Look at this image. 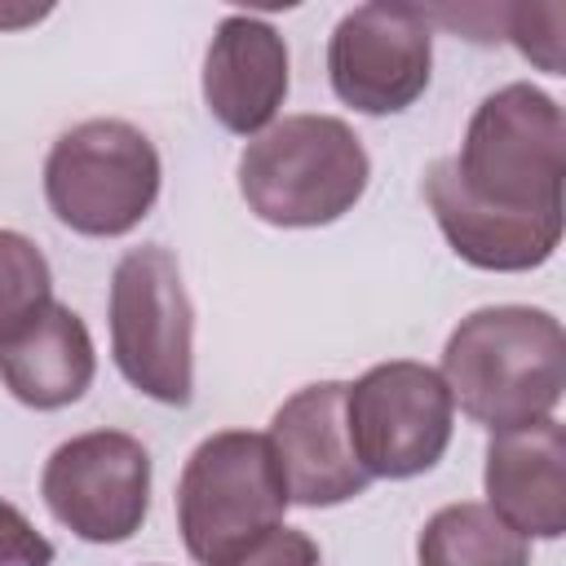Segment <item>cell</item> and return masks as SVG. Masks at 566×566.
I'll use <instances>...</instances> for the list:
<instances>
[{"label":"cell","instance_id":"1","mask_svg":"<svg viewBox=\"0 0 566 566\" xmlns=\"http://www.w3.org/2000/svg\"><path fill=\"white\" fill-rule=\"evenodd\" d=\"M562 106L531 84H504L473 111L460 155L424 168L420 190L460 261L513 274L562 243Z\"/></svg>","mask_w":566,"mask_h":566},{"label":"cell","instance_id":"2","mask_svg":"<svg viewBox=\"0 0 566 566\" xmlns=\"http://www.w3.org/2000/svg\"><path fill=\"white\" fill-rule=\"evenodd\" d=\"M451 402L491 433L548 420L566 389V336L548 310L486 305L460 318L442 349Z\"/></svg>","mask_w":566,"mask_h":566},{"label":"cell","instance_id":"3","mask_svg":"<svg viewBox=\"0 0 566 566\" xmlns=\"http://www.w3.org/2000/svg\"><path fill=\"white\" fill-rule=\"evenodd\" d=\"M371 164L336 115H287L239 155V195L270 226H332L367 190Z\"/></svg>","mask_w":566,"mask_h":566},{"label":"cell","instance_id":"4","mask_svg":"<svg viewBox=\"0 0 566 566\" xmlns=\"http://www.w3.org/2000/svg\"><path fill=\"white\" fill-rule=\"evenodd\" d=\"M287 491L265 433L226 429L203 438L177 482V526L199 566H230L283 526Z\"/></svg>","mask_w":566,"mask_h":566},{"label":"cell","instance_id":"5","mask_svg":"<svg viewBox=\"0 0 566 566\" xmlns=\"http://www.w3.org/2000/svg\"><path fill=\"white\" fill-rule=\"evenodd\" d=\"M195 310L181 265L168 248L146 243L119 256L111 274V354L119 376L164 407L195 398Z\"/></svg>","mask_w":566,"mask_h":566},{"label":"cell","instance_id":"6","mask_svg":"<svg viewBox=\"0 0 566 566\" xmlns=\"http://www.w3.org/2000/svg\"><path fill=\"white\" fill-rule=\"evenodd\" d=\"M159 195V150L128 119H84L44 159V199L62 226L88 239L128 234Z\"/></svg>","mask_w":566,"mask_h":566},{"label":"cell","instance_id":"7","mask_svg":"<svg viewBox=\"0 0 566 566\" xmlns=\"http://www.w3.org/2000/svg\"><path fill=\"white\" fill-rule=\"evenodd\" d=\"M451 394L424 363H380L345 385V429L371 478H416L451 442Z\"/></svg>","mask_w":566,"mask_h":566},{"label":"cell","instance_id":"8","mask_svg":"<svg viewBox=\"0 0 566 566\" xmlns=\"http://www.w3.org/2000/svg\"><path fill=\"white\" fill-rule=\"evenodd\" d=\"M40 495L71 535L88 544H119L142 531L150 509V455L119 429L80 433L49 455Z\"/></svg>","mask_w":566,"mask_h":566},{"label":"cell","instance_id":"9","mask_svg":"<svg viewBox=\"0 0 566 566\" xmlns=\"http://www.w3.org/2000/svg\"><path fill=\"white\" fill-rule=\"evenodd\" d=\"M433 62V22L411 4H363L349 9L327 44V75L345 106L363 115L407 111Z\"/></svg>","mask_w":566,"mask_h":566},{"label":"cell","instance_id":"10","mask_svg":"<svg viewBox=\"0 0 566 566\" xmlns=\"http://www.w3.org/2000/svg\"><path fill=\"white\" fill-rule=\"evenodd\" d=\"M270 451L287 504L332 509L367 491L371 473L358 464L345 429V385L318 380L296 389L270 420Z\"/></svg>","mask_w":566,"mask_h":566},{"label":"cell","instance_id":"11","mask_svg":"<svg viewBox=\"0 0 566 566\" xmlns=\"http://www.w3.org/2000/svg\"><path fill=\"white\" fill-rule=\"evenodd\" d=\"M287 97V44L252 13L221 18L203 57V102L212 119L239 137L261 133Z\"/></svg>","mask_w":566,"mask_h":566},{"label":"cell","instance_id":"12","mask_svg":"<svg viewBox=\"0 0 566 566\" xmlns=\"http://www.w3.org/2000/svg\"><path fill=\"white\" fill-rule=\"evenodd\" d=\"M486 500V509L517 535L557 539L566 531V429L553 416L491 433Z\"/></svg>","mask_w":566,"mask_h":566},{"label":"cell","instance_id":"13","mask_svg":"<svg viewBox=\"0 0 566 566\" xmlns=\"http://www.w3.org/2000/svg\"><path fill=\"white\" fill-rule=\"evenodd\" d=\"M93 371H97L93 336L84 318L57 301H49L40 318H31L18 336L0 345L4 389L35 411H57L84 398V389L93 385Z\"/></svg>","mask_w":566,"mask_h":566},{"label":"cell","instance_id":"14","mask_svg":"<svg viewBox=\"0 0 566 566\" xmlns=\"http://www.w3.org/2000/svg\"><path fill=\"white\" fill-rule=\"evenodd\" d=\"M416 557L420 566H531L526 535L473 500L438 509L420 531Z\"/></svg>","mask_w":566,"mask_h":566},{"label":"cell","instance_id":"15","mask_svg":"<svg viewBox=\"0 0 566 566\" xmlns=\"http://www.w3.org/2000/svg\"><path fill=\"white\" fill-rule=\"evenodd\" d=\"M49 301L53 274L44 252L18 230H0V345L18 336L31 318H40Z\"/></svg>","mask_w":566,"mask_h":566},{"label":"cell","instance_id":"16","mask_svg":"<svg viewBox=\"0 0 566 566\" xmlns=\"http://www.w3.org/2000/svg\"><path fill=\"white\" fill-rule=\"evenodd\" d=\"M548 13H553V4H513V9H500V22H509V40L531 62H539V71L562 75V22L539 31V22Z\"/></svg>","mask_w":566,"mask_h":566},{"label":"cell","instance_id":"17","mask_svg":"<svg viewBox=\"0 0 566 566\" xmlns=\"http://www.w3.org/2000/svg\"><path fill=\"white\" fill-rule=\"evenodd\" d=\"M0 566H53V544L0 495Z\"/></svg>","mask_w":566,"mask_h":566},{"label":"cell","instance_id":"18","mask_svg":"<svg viewBox=\"0 0 566 566\" xmlns=\"http://www.w3.org/2000/svg\"><path fill=\"white\" fill-rule=\"evenodd\" d=\"M230 566H318V544L305 535V531H270L256 548H248L239 562Z\"/></svg>","mask_w":566,"mask_h":566}]
</instances>
